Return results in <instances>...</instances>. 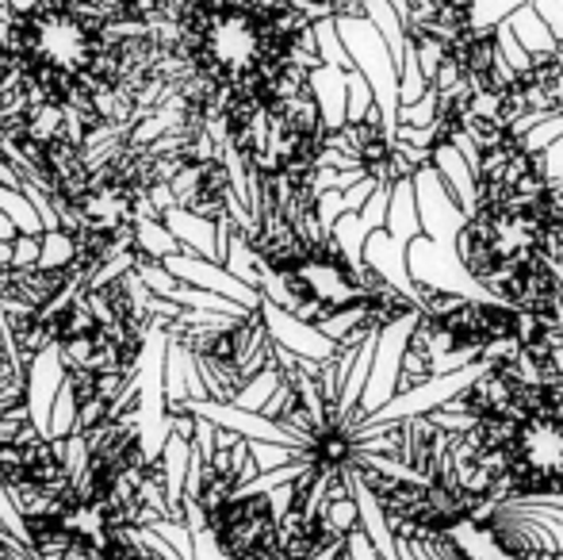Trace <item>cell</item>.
I'll use <instances>...</instances> for the list:
<instances>
[{
  "instance_id": "1",
  "label": "cell",
  "mask_w": 563,
  "mask_h": 560,
  "mask_svg": "<svg viewBox=\"0 0 563 560\" xmlns=\"http://www.w3.org/2000/svg\"><path fill=\"white\" fill-rule=\"evenodd\" d=\"M322 23L299 0H173L177 120L227 142L253 116L314 89Z\"/></svg>"
},
{
  "instance_id": "3",
  "label": "cell",
  "mask_w": 563,
  "mask_h": 560,
  "mask_svg": "<svg viewBox=\"0 0 563 560\" xmlns=\"http://www.w3.org/2000/svg\"><path fill=\"white\" fill-rule=\"evenodd\" d=\"M180 319L165 330L188 353L211 404H234V399H242V392L276 373L284 345L273 334L265 299H257L250 311L211 322V327H188Z\"/></svg>"
},
{
  "instance_id": "6",
  "label": "cell",
  "mask_w": 563,
  "mask_h": 560,
  "mask_svg": "<svg viewBox=\"0 0 563 560\" xmlns=\"http://www.w3.org/2000/svg\"><path fill=\"white\" fill-rule=\"evenodd\" d=\"M15 120H20V116H15L12 97H8L4 85H0V135H4V131H12V128H15ZM4 185H8V180H4V173H0V188H4Z\"/></svg>"
},
{
  "instance_id": "2",
  "label": "cell",
  "mask_w": 563,
  "mask_h": 560,
  "mask_svg": "<svg viewBox=\"0 0 563 560\" xmlns=\"http://www.w3.org/2000/svg\"><path fill=\"white\" fill-rule=\"evenodd\" d=\"M445 411L460 415V480L490 507L563 499V361L560 353L483 361Z\"/></svg>"
},
{
  "instance_id": "5",
  "label": "cell",
  "mask_w": 563,
  "mask_h": 560,
  "mask_svg": "<svg viewBox=\"0 0 563 560\" xmlns=\"http://www.w3.org/2000/svg\"><path fill=\"white\" fill-rule=\"evenodd\" d=\"M303 8H311L322 20H345V15H364L372 0H299Z\"/></svg>"
},
{
  "instance_id": "4",
  "label": "cell",
  "mask_w": 563,
  "mask_h": 560,
  "mask_svg": "<svg viewBox=\"0 0 563 560\" xmlns=\"http://www.w3.org/2000/svg\"><path fill=\"white\" fill-rule=\"evenodd\" d=\"M115 28H169L173 0H81Z\"/></svg>"
}]
</instances>
